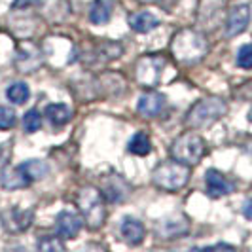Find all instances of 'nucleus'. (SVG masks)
Returning a JSON list of instances; mask_svg holds the SVG:
<instances>
[{"label":"nucleus","instance_id":"nucleus-1","mask_svg":"<svg viewBox=\"0 0 252 252\" xmlns=\"http://www.w3.org/2000/svg\"><path fill=\"white\" fill-rule=\"evenodd\" d=\"M207 48H209L207 40H205L201 32H195V31H189V29L180 31L175 36V40H173V46H171L173 55L180 63L186 64L201 61L205 57V53H207Z\"/></svg>","mask_w":252,"mask_h":252},{"label":"nucleus","instance_id":"nucleus-2","mask_svg":"<svg viewBox=\"0 0 252 252\" xmlns=\"http://www.w3.org/2000/svg\"><path fill=\"white\" fill-rule=\"evenodd\" d=\"M152 180L156 186L169 191H177V189L184 188L189 180V169L188 165L180 163V161H165V163L158 165L152 173Z\"/></svg>","mask_w":252,"mask_h":252},{"label":"nucleus","instance_id":"nucleus-3","mask_svg":"<svg viewBox=\"0 0 252 252\" xmlns=\"http://www.w3.org/2000/svg\"><path fill=\"white\" fill-rule=\"evenodd\" d=\"M78 207H80V213L84 222L88 224L91 229H97L102 226L104 222V197L97 191L95 188H84L78 193Z\"/></svg>","mask_w":252,"mask_h":252},{"label":"nucleus","instance_id":"nucleus-4","mask_svg":"<svg viewBox=\"0 0 252 252\" xmlns=\"http://www.w3.org/2000/svg\"><path fill=\"white\" fill-rule=\"evenodd\" d=\"M227 106L222 99H216V97H211V99H203L199 101L191 110L188 112V118H186V124L193 129H199V127H207L211 124H215L216 120H220L224 114H226Z\"/></svg>","mask_w":252,"mask_h":252},{"label":"nucleus","instance_id":"nucleus-5","mask_svg":"<svg viewBox=\"0 0 252 252\" xmlns=\"http://www.w3.org/2000/svg\"><path fill=\"white\" fill-rule=\"evenodd\" d=\"M203 154H205V140L197 133H184L171 146V156L184 165L199 163Z\"/></svg>","mask_w":252,"mask_h":252},{"label":"nucleus","instance_id":"nucleus-6","mask_svg":"<svg viewBox=\"0 0 252 252\" xmlns=\"http://www.w3.org/2000/svg\"><path fill=\"white\" fill-rule=\"evenodd\" d=\"M163 68H165V59L161 57H156V55H146L142 57L139 63H137V82L150 88V86H156L161 76H163Z\"/></svg>","mask_w":252,"mask_h":252},{"label":"nucleus","instance_id":"nucleus-7","mask_svg":"<svg viewBox=\"0 0 252 252\" xmlns=\"http://www.w3.org/2000/svg\"><path fill=\"white\" fill-rule=\"evenodd\" d=\"M129 184L122 177H106L102 182V197L108 203H124L129 197Z\"/></svg>","mask_w":252,"mask_h":252},{"label":"nucleus","instance_id":"nucleus-8","mask_svg":"<svg viewBox=\"0 0 252 252\" xmlns=\"http://www.w3.org/2000/svg\"><path fill=\"white\" fill-rule=\"evenodd\" d=\"M249 21H251V8L241 4V6H235L229 15H227L226 21V36H237L241 34L247 27H249Z\"/></svg>","mask_w":252,"mask_h":252},{"label":"nucleus","instance_id":"nucleus-9","mask_svg":"<svg viewBox=\"0 0 252 252\" xmlns=\"http://www.w3.org/2000/svg\"><path fill=\"white\" fill-rule=\"evenodd\" d=\"M82 224H84V218L76 213H70V211H63L61 215L57 216V233L63 237V239H72L80 233L82 229Z\"/></svg>","mask_w":252,"mask_h":252},{"label":"nucleus","instance_id":"nucleus-10","mask_svg":"<svg viewBox=\"0 0 252 252\" xmlns=\"http://www.w3.org/2000/svg\"><path fill=\"white\" fill-rule=\"evenodd\" d=\"M188 222H186V218H182V216H171V218H165L161 220L158 227H156V231H158V235L161 237V239H177L180 235H184V233H188Z\"/></svg>","mask_w":252,"mask_h":252},{"label":"nucleus","instance_id":"nucleus-11","mask_svg":"<svg viewBox=\"0 0 252 252\" xmlns=\"http://www.w3.org/2000/svg\"><path fill=\"white\" fill-rule=\"evenodd\" d=\"M205 180H207V193L211 197H222V195H227L233 191V184L216 169H209L205 175Z\"/></svg>","mask_w":252,"mask_h":252},{"label":"nucleus","instance_id":"nucleus-12","mask_svg":"<svg viewBox=\"0 0 252 252\" xmlns=\"http://www.w3.org/2000/svg\"><path fill=\"white\" fill-rule=\"evenodd\" d=\"M165 108V97L161 93H156V91H150V93H144L139 99V104H137V110H139L144 118H156L163 112Z\"/></svg>","mask_w":252,"mask_h":252},{"label":"nucleus","instance_id":"nucleus-13","mask_svg":"<svg viewBox=\"0 0 252 252\" xmlns=\"http://www.w3.org/2000/svg\"><path fill=\"white\" fill-rule=\"evenodd\" d=\"M0 182L6 189H19V188H27L32 184V178L29 177V173L25 171L23 165H17V167H12L8 171L2 173L0 177Z\"/></svg>","mask_w":252,"mask_h":252},{"label":"nucleus","instance_id":"nucleus-14","mask_svg":"<svg viewBox=\"0 0 252 252\" xmlns=\"http://www.w3.org/2000/svg\"><path fill=\"white\" fill-rule=\"evenodd\" d=\"M122 237L129 243V245H139L144 239V226L139 218L135 216H126L124 222H122Z\"/></svg>","mask_w":252,"mask_h":252},{"label":"nucleus","instance_id":"nucleus-15","mask_svg":"<svg viewBox=\"0 0 252 252\" xmlns=\"http://www.w3.org/2000/svg\"><path fill=\"white\" fill-rule=\"evenodd\" d=\"M2 218H4V226L8 227L10 231H21V229L31 226L32 213L19 211V209H10V211L2 213Z\"/></svg>","mask_w":252,"mask_h":252},{"label":"nucleus","instance_id":"nucleus-16","mask_svg":"<svg viewBox=\"0 0 252 252\" xmlns=\"http://www.w3.org/2000/svg\"><path fill=\"white\" fill-rule=\"evenodd\" d=\"M159 25V19L152 12H137L129 15V27L135 32H148Z\"/></svg>","mask_w":252,"mask_h":252},{"label":"nucleus","instance_id":"nucleus-17","mask_svg":"<svg viewBox=\"0 0 252 252\" xmlns=\"http://www.w3.org/2000/svg\"><path fill=\"white\" fill-rule=\"evenodd\" d=\"M112 15V8H110V2L108 0H95L91 4V10H89V19L93 25H104L108 23Z\"/></svg>","mask_w":252,"mask_h":252},{"label":"nucleus","instance_id":"nucleus-18","mask_svg":"<svg viewBox=\"0 0 252 252\" xmlns=\"http://www.w3.org/2000/svg\"><path fill=\"white\" fill-rule=\"evenodd\" d=\"M70 108L63 104V102H59V104H50L48 108H46V118L50 120L51 124L55 127H61L64 124H68V120H70Z\"/></svg>","mask_w":252,"mask_h":252},{"label":"nucleus","instance_id":"nucleus-19","mask_svg":"<svg viewBox=\"0 0 252 252\" xmlns=\"http://www.w3.org/2000/svg\"><path fill=\"white\" fill-rule=\"evenodd\" d=\"M25 167V171L29 173V177L32 178V182L34 180H40V178H44L48 173H50V167L46 161H42V159H29L25 163H21Z\"/></svg>","mask_w":252,"mask_h":252},{"label":"nucleus","instance_id":"nucleus-20","mask_svg":"<svg viewBox=\"0 0 252 252\" xmlns=\"http://www.w3.org/2000/svg\"><path fill=\"white\" fill-rule=\"evenodd\" d=\"M6 95H8V99L15 104H23V102L29 99V95H31V91H29V86L23 84V82H15L12 84L8 91H6Z\"/></svg>","mask_w":252,"mask_h":252},{"label":"nucleus","instance_id":"nucleus-21","mask_svg":"<svg viewBox=\"0 0 252 252\" xmlns=\"http://www.w3.org/2000/svg\"><path fill=\"white\" fill-rule=\"evenodd\" d=\"M150 139L144 133H137L129 142V152L135 154V156H146V154H150Z\"/></svg>","mask_w":252,"mask_h":252},{"label":"nucleus","instance_id":"nucleus-22","mask_svg":"<svg viewBox=\"0 0 252 252\" xmlns=\"http://www.w3.org/2000/svg\"><path fill=\"white\" fill-rule=\"evenodd\" d=\"M23 126H25L27 133H34L42 127V116L38 110H29L23 118Z\"/></svg>","mask_w":252,"mask_h":252},{"label":"nucleus","instance_id":"nucleus-23","mask_svg":"<svg viewBox=\"0 0 252 252\" xmlns=\"http://www.w3.org/2000/svg\"><path fill=\"white\" fill-rule=\"evenodd\" d=\"M15 126V112L10 106H0V129H12Z\"/></svg>","mask_w":252,"mask_h":252},{"label":"nucleus","instance_id":"nucleus-24","mask_svg":"<svg viewBox=\"0 0 252 252\" xmlns=\"http://www.w3.org/2000/svg\"><path fill=\"white\" fill-rule=\"evenodd\" d=\"M237 64L241 68H252V44L243 46L237 53Z\"/></svg>","mask_w":252,"mask_h":252},{"label":"nucleus","instance_id":"nucleus-25","mask_svg":"<svg viewBox=\"0 0 252 252\" xmlns=\"http://www.w3.org/2000/svg\"><path fill=\"white\" fill-rule=\"evenodd\" d=\"M40 251H64V245L59 241V237H48V239L38 243Z\"/></svg>","mask_w":252,"mask_h":252},{"label":"nucleus","instance_id":"nucleus-26","mask_svg":"<svg viewBox=\"0 0 252 252\" xmlns=\"http://www.w3.org/2000/svg\"><path fill=\"white\" fill-rule=\"evenodd\" d=\"M10 159V144H0V167L6 163Z\"/></svg>","mask_w":252,"mask_h":252},{"label":"nucleus","instance_id":"nucleus-27","mask_svg":"<svg viewBox=\"0 0 252 252\" xmlns=\"http://www.w3.org/2000/svg\"><path fill=\"white\" fill-rule=\"evenodd\" d=\"M38 0H13L12 8H29L32 4H36Z\"/></svg>","mask_w":252,"mask_h":252},{"label":"nucleus","instance_id":"nucleus-28","mask_svg":"<svg viewBox=\"0 0 252 252\" xmlns=\"http://www.w3.org/2000/svg\"><path fill=\"white\" fill-rule=\"evenodd\" d=\"M243 215L247 216V218H252V199L245 203V207H243Z\"/></svg>","mask_w":252,"mask_h":252},{"label":"nucleus","instance_id":"nucleus-29","mask_svg":"<svg viewBox=\"0 0 252 252\" xmlns=\"http://www.w3.org/2000/svg\"><path fill=\"white\" fill-rule=\"evenodd\" d=\"M207 249H227V251H233V247H231V245H224V243H220V245H213V247H207Z\"/></svg>","mask_w":252,"mask_h":252},{"label":"nucleus","instance_id":"nucleus-30","mask_svg":"<svg viewBox=\"0 0 252 252\" xmlns=\"http://www.w3.org/2000/svg\"><path fill=\"white\" fill-rule=\"evenodd\" d=\"M249 120L252 122V110H251V114H249Z\"/></svg>","mask_w":252,"mask_h":252},{"label":"nucleus","instance_id":"nucleus-31","mask_svg":"<svg viewBox=\"0 0 252 252\" xmlns=\"http://www.w3.org/2000/svg\"><path fill=\"white\" fill-rule=\"evenodd\" d=\"M140 2H154V0H140Z\"/></svg>","mask_w":252,"mask_h":252}]
</instances>
